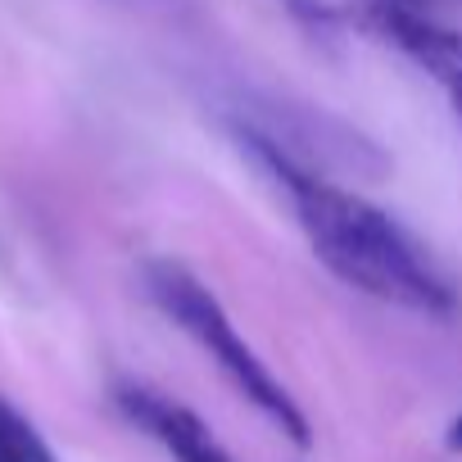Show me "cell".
I'll return each mask as SVG.
<instances>
[{"mask_svg": "<svg viewBox=\"0 0 462 462\" xmlns=\"http://www.w3.org/2000/svg\"><path fill=\"white\" fill-rule=\"evenodd\" d=\"M0 462H60L42 430L5 399H0Z\"/></svg>", "mask_w": 462, "mask_h": 462, "instance_id": "obj_5", "label": "cell"}, {"mask_svg": "<svg viewBox=\"0 0 462 462\" xmlns=\"http://www.w3.org/2000/svg\"><path fill=\"white\" fill-rule=\"evenodd\" d=\"M231 132H236L241 150H250L254 163L286 190L313 254L345 286H354V291H363L381 304H399V309L430 313V318H444V313L457 309L448 277L417 245L412 231L399 226L385 208H376L358 190L331 181L327 172L295 163L268 136H259L241 123H231Z\"/></svg>", "mask_w": 462, "mask_h": 462, "instance_id": "obj_1", "label": "cell"}, {"mask_svg": "<svg viewBox=\"0 0 462 462\" xmlns=\"http://www.w3.org/2000/svg\"><path fill=\"white\" fill-rule=\"evenodd\" d=\"M114 408L141 430L150 435L172 462H236L222 439L208 430L204 417H195L186 403L168 399L163 390L154 385H141V381H118L114 385Z\"/></svg>", "mask_w": 462, "mask_h": 462, "instance_id": "obj_3", "label": "cell"}, {"mask_svg": "<svg viewBox=\"0 0 462 462\" xmlns=\"http://www.w3.org/2000/svg\"><path fill=\"white\" fill-rule=\"evenodd\" d=\"M444 439H448V448H453V453H462V412L448 421V435H444Z\"/></svg>", "mask_w": 462, "mask_h": 462, "instance_id": "obj_8", "label": "cell"}, {"mask_svg": "<svg viewBox=\"0 0 462 462\" xmlns=\"http://www.w3.org/2000/svg\"><path fill=\"white\" fill-rule=\"evenodd\" d=\"M376 10H403V14H435L444 5H462V0H367Z\"/></svg>", "mask_w": 462, "mask_h": 462, "instance_id": "obj_6", "label": "cell"}, {"mask_svg": "<svg viewBox=\"0 0 462 462\" xmlns=\"http://www.w3.org/2000/svg\"><path fill=\"white\" fill-rule=\"evenodd\" d=\"M109 5H127V10H141V14H181L190 0H109Z\"/></svg>", "mask_w": 462, "mask_h": 462, "instance_id": "obj_7", "label": "cell"}, {"mask_svg": "<svg viewBox=\"0 0 462 462\" xmlns=\"http://www.w3.org/2000/svg\"><path fill=\"white\" fill-rule=\"evenodd\" d=\"M363 23L376 37H385L394 51H403L417 69H426L444 87L453 114L462 118V32L457 28H444L430 14H403V10H376V5H363Z\"/></svg>", "mask_w": 462, "mask_h": 462, "instance_id": "obj_4", "label": "cell"}, {"mask_svg": "<svg viewBox=\"0 0 462 462\" xmlns=\"http://www.w3.org/2000/svg\"><path fill=\"white\" fill-rule=\"evenodd\" d=\"M141 282H145L150 304H154L177 331H186V336L204 349V358L231 381V390H236L245 403H254V412H259L268 426H277L295 448H309V444H313L309 417L300 412V403L291 399V390H286V385L268 372V363L245 345V336L236 331V322H231L226 309L217 304V295H213L186 263H177V259H150L145 273H141Z\"/></svg>", "mask_w": 462, "mask_h": 462, "instance_id": "obj_2", "label": "cell"}]
</instances>
